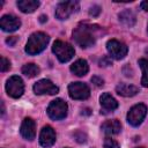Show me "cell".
I'll return each mask as SVG.
<instances>
[{"label":"cell","instance_id":"6da1fadb","mask_svg":"<svg viewBox=\"0 0 148 148\" xmlns=\"http://www.w3.org/2000/svg\"><path fill=\"white\" fill-rule=\"evenodd\" d=\"M98 34H101V28L98 25L81 23L73 30V39L77 45L87 49L96 43Z\"/></svg>","mask_w":148,"mask_h":148},{"label":"cell","instance_id":"7a4b0ae2","mask_svg":"<svg viewBox=\"0 0 148 148\" xmlns=\"http://www.w3.org/2000/svg\"><path fill=\"white\" fill-rule=\"evenodd\" d=\"M49 40H50V37L45 32H42V31L34 32L27 42L25 52L30 56L38 54L46 47V45L49 44Z\"/></svg>","mask_w":148,"mask_h":148},{"label":"cell","instance_id":"3957f363","mask_svg":"<svg viewBox=\"0 0 148 148\" xmlns=\"http://www.w3.org/2000/svg\"><path fill=\"white\" fill-rule=\"evenodd\" d=\"M52 52L57 56V58H58V60L60 62H67V61H69L74 57V54H75L74 47L69 43L62 42V40H56L53 43Z\"/></svg>","mask_w":148,"mask_h":148},{"label":"cell","instance_id":"277c9868","mask_svg":"<svg viewBox=\"0 0 148 148\" xmlns=\"http://www.w3.org/2000/svg\"><path fill=\"white\" fill-rule=\"evenodd\" d=\"M67 103L61 98H57L47 106V114L53 120H61L67 116Z\"/></svg>","mask_w":148,"mask_h":148},{"label":"cell","instance_id":"5b68a950","mask_svg":"<svg viewBox=\"0 0 148 148\" xmlns=\"http://www.w3.org/2000/svg\"><path fill=\"white\" fill-rule=\"evenodd\" d=\"M6 91H7L8 96H10L13 98L21 97L24 91V84H23L22 79L17 75L10 76L6 83Z\"/></svg>","mask_w":148,"mask_h":148},{"label":"cell","instance_id":"8992f818","mask_svg":"<svg viewBox=\"0 0 148 148\" xmlns=\"http://www.w3.org/2000/svg\"><path fill=\"white\" fill-rule=\"evenodd\" d=\"M106 50L109 52V54L116 59V60H120L123 58H125V56L127 54L128 47L126 46V44H124L120 40L117 39H110L106 43Z\"/></svg>","mask_w":148,"mask_h":148},{"label":"cell","instance_id":"52a82bcc","mask_svg":"<svg viewBox=\"0 0 148 148\" xmlns=\"http://www.w3.org/2000/svg\"><path fill=\"white\" fill-rule=\"evenodd\" d=\"M147 114V108L145 104H136L132 106L127 113V121L132 126H139Z\"/></svg>","mask_w":148,"mask_h":148},{"label":"cell","instance_id":"ba28073f","mask_svg":"<svg viewBox=\"0 0 148 148\" xmlns=\"http://www.w3.org/2000/svg\"><path fill=\"white\" fill-rule=\"evenodd\" d=\"M79 9L77 1H64L57 6L56 17L58 20H67L72 14Z\"/></svg>","mask_w":148,"mask_h":148},{"label":"cell","instance_id":"9c48e42d","mask_svg":"<svg viewBox=\"0 0 148 148\" xmlns=\"http://www.w3.org/2000/svg\"><path fill=\"white\" fill-rule=\"evenodd\" d=\"M68 94L73 99H87L90 95V89L83 82H73L68 86Z\"/></svg>","mask_w":148,"mask_h":148},{"label":"cell","instance_id":"30bf717a","mask_svg":"<svg viewBox=\"0 0 148 148\" xmlns=\"http://www.w3.org/2000/svg\"><path fill=\"white\" fill-rule=\"evenodd\" d=\"M34 91L36 95H56L59 91V88L52 83V81L47 80V79H43L37 81L34 84Z\"/></svg>","mask_w":148,"mask_h":148},{"label":"cell","instance_id":"8fae6325","mask_svg":"<svg viewBox=\"0 0 148 148\" xmlns=\"http://www.w3.org/2000/svg\"><path fill=\"white\" fill-rule=\"evenodd\" d=\"M20 133L25 140L32 141L36 136V124H35V121L29 117L24 118L22 124H21Z\"/></svg>","mask_w":148,"mask_h":148},{"label":"cell","instance_id":"7c38bea8","mask_svg":"<svg viewBox=\"0 0 148 148\" xmlns=\"http://www.w3.org/2000/svg\"><path fill=\"white\" fill-rule=\"evenodd\" d=\"M20 27H21V21L18 17L14 15H3L0 18V28L3 31H7V32L16 31Z\"/></svg>","mask_w":148,"mask_h":148},{"label":"cell","instance_id":"4fadbf2b","mask_svg":"<svg viewBox=\"0 0 148 148\" xmlns=\"http://www.w3.org/2000/svg\"><path fill=\"white\" fill-rule=\"evenodd\" d=\"M56 142V132L54 130L46 125L42 128L40 131V134H39V143L43 146V147H51L53 143Z\"/></svg>","mask_w":148,"mask_h":148},{"label":"cell","instance_id":"5bb4252c","mask_svg":"<svg viewBox=\"0 0 148 148\" xmlns=\"http://www.w3.org/2000/svg\"><path fill=\"white\" fill-rule=\"evenodd\" d=\"M99 103H101V106L103 109V112H110V111H113L118 108V102L109 92H104L101 96Z\"/></svg>","mask_w":148,"mask_h":148},{"label":"cell","instance_id":"9a60e30c","mask_svg":"<svg viewBox=\"0 0 148 148\" xmlns=\"http://www.w3.org/2000/svg\"><path fill=\"white\" fill-rule=\"evenodd\" d=\"M102 131L108 134V135H113V134H118L121 130V124L119 120L117 119H111V120H106L102 124Z\"/></svg>","mask_w":148,"mask_h":148},{"label":"cell","instance_id":"2e32d148","mask_svg":"<svg viewBox=\"0 0 148 148\" xmlns=\"http://www.w3.org/2000/svg\"><path fill=\"white\" fill-rule=\"evenodd\" d=\"M116 91L118 95L124 96V97H132L134 95H136L139 92L138 87L133 86V84H128V83H120L116 87Z\"/></svg>","mask_w":148,"mask_h":148},{"label":"cell","instance_id":"e0dca14e","mask_svg":"<svg viewBox=\"0 0 148 148\" xmlns=\"http://www.w3.org/2000/svg\"><path fill=\"white\" fill-rule=\"evenodd\" d=\"M71 71L72 73H74L75 75L77 76H83L88 73L89 71V66H88V62L84 60V59H79L76 60L72 66H71Z\"/></svg>","mask_w":148,"mask_h":148},{"label":"cell","instance_id":"ac0fdd59","mask_svg":"<svg viewBox=\"0 0 148 148\" xmlns=\"http://www.w3.org/2000/svg\"><path fill=\"white\" fill-rule=\"evenodd\" d=\"M39 6L38 0H20L17 1V7L23 13H32Z\"/></svg>","mask_w":148,"mask_h":148},{"label":"cell","instance_id":"d6986e66","mask_svg":"<svg viewBox=\"0 0 148 148\" xmlns=\"http://www.w3.org/2000/svg\"><path fill=\"white\" fill-rule=\"evenodd\" d=\"M119 21H120L124 25L131 28V27H133V25L135 24L136 17H135V15H134V13H133L132 10L125 9V10H123V12L119 14Z\"/></svg>","mask_w":148,"mask_h":148},{"label":"cell","instance_id":"ffe728a7","mask_svg":"<svg viewBox=\"0 0 148 148\" xmlns=\"http://www.w3.org/2000/svg\"><path fill=\"white\" fill-rule=\"evenodd\" d=\"M22 73L27 77H35L39 74V67L36 64H25L22 67Z\"/></svg>","mask_w":148,"mask_h":148},{"label":"cell","instance_id":"44dd1931","mask_svg":"<svg viewBox=\"0 0 148 148\" xmlns=\"http://www.w3.org/2000/svg\"><path fill=\"white\" fill-rule=\"evenodd\" d=\"M139 65L142 71V79L141 84L146 88H148V60L147 59H139Z\"/></svg>","mask_w":148,"mask_h":148},{"label":"cell","instance_id":"7402d4cb","mask_svg":"<svg viewBox=\"0 0 148 148\" xmlns=\"http://www.w3.org/2000/svg\"><path fill=\"white\" fill-rule=\"evenodd\" d=\"M104 148H120V147H119V143L114 139L108 136L104 140Z\"/></svg>","mask_w":148,"mask_h":148},{"label":"cell","instance_id":"603a6c76","mask_svg":"<svg viewBox=\"0 0 148 148\" xmlns=\"http://www.w3.org/2000/svg\"><path fill=\"white\" fill-rule=\"evenodd\" d=\"M9 68H10V62H9V60H8V59H6L5 57H1L0 71H1L2 73H5V72H7Z\"/></svg>","mask_w":148,"mask_h":148},{"label":"cell","instance_id":"cb8c5ba5","mask_svg":"<svg viewBox=\"0 0 148 148\" xmlns=\"http://www.w3.org/2000/svg\"><path fill=\"white\" fill-rule=\"evenodd\" d=\"M74 138H75V140H76L77 142H80V143H83V142L87 141V135H86L83 132H81V131L75 132V133H74Z\"/></svg>","mask_w":148,"mask_h":148},{"label":"cell","instance_id":"d4e9b609","mask_svg":"<svg viewBox=\"0 0 148 148\" xmlns=\"http://www.w3.org/2000/svg\"><path fill=\"white\" fill-rule=\"evenodd\" d=\"M99 13H101V7L97 6V5L90 7V9H89V15L92 16V17H97L99 15Z\"/></svg>","mask_w":148,"mask_h":148},{"label":"cell","instance_id":"484cf974","mask_svg":"<svg viewBox=\"0 0 148 148\" xmlns=\"http://www.w3.org/2000/svg\"><path fill=\"white\" fill-rule=\"evenodd\" d=\"M91 82L95 84V86H97V87H101V86H103V83H104V81L99 77V76H92L91 77Z\"/></svg>","mask_w":148,"mask_h":148},{"label":"cell","instance_id":"4316f807","mask_svg":"<svg viewBox=\"0 0 148 148\" xmlns=\"http://www.w3.org/2000/svg\"><path fill=\"white\" fill-rule=\"evenodd\" d=\"M110 65H111V60L108 57H103L99 60V66L101 67H106V66H110Z\"/></svg>","mask_w":148,"mask_h":148},{"label":"cell","instance_id":"83f0119b","mask_svg":"<svg viewBox=\"0 0 148 148\" xmlns=\"http://www.w3.org/2000/svg\"><path fill=\"white\" fill-rule=\"evenodd\" d=\"M17 40H18V38H17L16 36H12V37H8V38L6 39V43H7L9 46H14Z\"/></svg>","mask_w":148,"mask_h":148},{"label":"cell","instance_id":"f1b7e54d","mask_svg":"<svg viewBox=\"0 0 148 148\" xmlns=\"http://www.w3.org/2000/svg\"><path fill=\"white\" fill-rule=\"evenodd\" d=\"M140 7H141L143 10L148 12V0H145V1H142V2L140 3Z\"/></svg>","mask_w":148,"mask_h":148},{"label":"cell","instance_id":"f546056e","mask_svg":"<svg viewBox=\"0 0 148 148\" xmlns=\"http://www.w3.org/2000/svg\"><path fill=\"white\" fill-rule=\"evenodd\" d=\"M39 21H40L42 23H44L45 21H47V16H45V15H40V17H39Z\"/></svg>","mask_w":148,"mask_h":148},{"label":"cell","instance_id":"4dcf8cb0","mask_svg":"<svg viewBox=\"0 0 148 148\" xmlns=\"http://www.w3.org/2000/svg\"><path fill=\"white\" fill-rule=\"evenodd\" d=\"M81 113H82V114H88V116H89L91 112H90V110H89V109H84V110H82V112H81Z\"/></svg>","mask_w":148,"mask_h":148},{"label":"cell","instance_id":"1f68e13d","mask_svg":"<svg viewBox=\"0 0 148 148\" xmlns=\"http://www.w3.org/2000/svg\"><path fill=\"white\" fill-rule=\"evenodd\" d=\"M146 53H147V54H148V49H146Z\"/></svg>","mask_w":148,"mask_h":148},{"label":"cell","instance_id":"d6a6232c","mask_svg":"<svg viewBox=\"0 0 148 148\" xmlns=\"http://www.w3.org/2000/svg\"><path fill=\"white\" fill-rule=\"evenodd\" d=\"M136 148H142V147H136Z\"/></svg>","mask_w":148,"mask_h":148},{"label":"cell","instance_id":"836d02e7","mask_svg":"<svg viewBox=\"0 0 148 148\" xmlns=\"http://www.w3.org/2000/svg\"><path fill=\"white\" fill-rule=\"evenodd\" d=\"M147 30H148V29H147Z\"/></svg>","mask_w":148,"mask_h":148}]
</instances>
